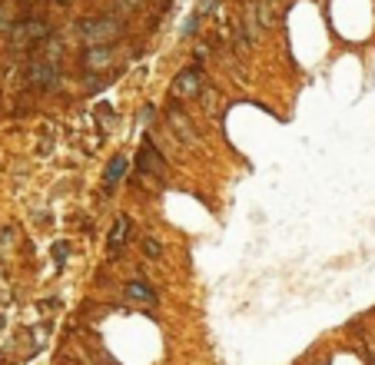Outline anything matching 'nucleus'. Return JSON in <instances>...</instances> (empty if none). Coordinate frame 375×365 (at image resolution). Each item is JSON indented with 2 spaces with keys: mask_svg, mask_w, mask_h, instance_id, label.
Returning <instances> with one entry per match:
<instances>
[{
  "mask_svg": "<svg viewBox=\"0 0 375 365\" xmlns=\"http://www.w3.org/2000/svg\"><path fill=\"white\" fill-rule=\"evenodd\" d=\"M126 233H130V216H120L116 226H113V233H110V239H107V249H110V252H116L120 246H123Z\"/></svg>",
  "mask_w": 375,
  "mask_h": 365,
  "instance_id": "nucleus-6",
  "label": "nucleus"
},
{
  "mask_svg": "<svg viewBox=\"0 0 375 365\" xmlns=\"http://www.w3.org/2000/svg\"><path fill=\"white\" fill-rule=\"evenodd\" d=\"M143 249H146V256H150V259H156V256H160V242H156V239H146Z\"/></svg>",
  "mask_w": 375,
  "mask_h": 365,
  "instance_id": "nucleus-10",
  "label": "nucleus"
},
{
  "mask_svg": "<svg viewBox=\"0 0 375 365\" xmlns=\"http://www.w3.org/2000/svg\"><path fill=\"white\" fill-rule=\"evenodd\" d=\"M30 80L50 90V87L60 83V67H53V63H33L30 67Z\"/></svg>",
  "mask_w": 375,
  "mask_h": 365,
  "instance_id": "nucleus-2",
  "label": "nucleus"
},
{
  "mask_svg": "<svg viewBox=\"0 0 375 365\" xmlns=\"http://www.w3.org/2000/svg\"><path fill=\"white\" fill-rule=\"evenodd\" d=\"M126 299H133V302H156V289H150L146 282H130L126 286Z\"/></svg>",
  "mask_w": 375,
  "mask_h": 365,
  "instance_id": "nucleus-7",
  "label": "nucleus"
},
{
  "mask_svg": "<svg viewBox=\"0 0 375 365\" xmlns=\"http://www.w3.org/2000/svg\"><path fill=\"white\" fill-rule=\"evenodd\" d=\"M140 0H116V7H136Z\"/></svg>",
  "mask_w": 375,
  "mask_h": 365,
  "instance_id": "nucleus-12",
  "label": "nucleus"
},
{
  "mask_svg": "<svg viewBox=\"0 0 375 365\" xmlns=\"http://www.w3.org/2000/svg\"><path fill=\"white\" fill-rule=\"evenodd\" d=\"M40 37H47V24L44 20H30V24H20L17 27V40H40Z\"/></svg>",
  "mask_w": 375,
  "mask_h": 365,
  "instance_id": "nucleus-5",
  "label": "nucleus"
},
{
  "mask_svg": "<svg viewBox=\"0 0 375 365\" xmlns=\"http://www.w3.org/2000/svg\"><path fill=\"white\" fill-rule=\"evenodd\" d=\"M126 173V156H113L110 166H107V186H113V182H120Z\"/></svg>",
  "mask_w": 375,
  "mask_h": 365,
  "instance_id": "nucleus-8",
  "label": "nucleus"
},
{
  "mask_svg": "<svg viewBox=\"0 0 375 365\" xmlns=\"http://www.w3.org/2000/svg\"><path fill=\"white\" fill-rule=\"evenodd\" d=\"M169 120H173V123H176V130H180V133H183V136H189V139H193V130H189V120H183V116H180V113H176V110H173V113H169Z\"/></svg>",
  "mask_w": 375,
  "mask_h": 365,
  "instance_id": "nucleus-9",
  "label": "nucleus"
},
{
  "mask_svg": "<svg viewBox=\"0 0 375 365\" xmlns=\"http://www.w3.org/2000/svg\"><path fill=\"white\" fill-rule=\"evenodd\" d=\"M173 93L176 96H196V93H200V73H196V70L180 73V76H176V83H173Z\"/></svg>",
  "mask_w": 375,
  "mask_h": 365,
  "instance_id": "nucleus-3",
  "label": "nucleus"
},
{
  "mask_svg": "<svg viewBox=\"0 0 375 365\" xmlns=\"http://www.w3.org/2000/svg\"><path fill=\"white\" fill-rule=\"evenodd\" d=\"M113 53L107 47H87V53H83V63H87L90 70H100V67H110Z\"/></svg>",
  "mask_w": 375,
  "mask_h": 365,
  "instance_id": "nucleus-4",
  "label": "nucleus"
},
{
  "mask_svg": "<svg viewBox=\"0 0 375 365\" xmlns=\"http://www.w3.org/2000/svg\"><path fill=\"white\" fill-rule=\"evenodd\" d=\"M67 252H70V246H67V242H56V246H53V256H56V259H63Z\"/></svg>",
  "mask_w": 375,
  "mask_h": 365,
  "instance_id": "nucleus-11",
  "label": "nucleus"
},
{
  "mask_svg": "<svg viewBox=\"0 0 375 365\" xmlns=\"http://www.w3.org/2000/svg\"><path fill=\"white\" fill-rule=\"evenodd\" d=\"M76 33H80V40H87L90 47H103L107 40H116L120 33H123V24H120L116 17H90V20H83V24L76 27Z\"/></svg>",
  "mask_w": 375,
  "mask_h": 365,
  "instance_id": "nucleus-1",
  "label": "nucleus"
}]
</instances>
